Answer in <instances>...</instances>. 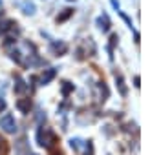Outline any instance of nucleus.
Wrapping results in <instances>:
<instances>
[{"instance_id":"nucleus-1","label":"nucleus","mask_w":150,"mask_h":155,"mask_svg":"<svg viewBox=\"0 0 150 155\" xmlns=\"http://www.w3.org/2000/svg\"><path fill=\"white\" fill-rule=\"evenodd\" d=\"M0 128H2L6 133H15L17 131V120L13 115H4L2 119H0Z\"/></svg>"},{"instance_id":"nucleus-2","label":"nucleus","mask_w":150,"mask_h":155,"mask_svg":"<svg viewBox=\"0 0 150 155\" xmlns=\"http://www.w3.org/2000/svg\"><path fill=\"white\" fill-rule=\"evenodd\" d=\"M55 75H57V69H55V68L46 69V71L40 75V84H49V82L55 79Z\"/></svg>"},{"instance_id":"nucleus-3","label":"nucleus","mask_w":150,"mask_h":155,"mask_svg":"<svg viewBox=\"0 0 150 155\" xmlns=\"http://www.w3.org/2000/svg\"><path fill=\"white\" fill-rule=\"evenodd\" d=\"M97 24H99V28H101L103 33H108V31H110V26H112V24H110V18H108L106 13H103V15L97 18Z\"/></svg>"},{"instance_id":"nucleus-4","label":"nucleus","mask_w":150,"mask_h":155,"mask_svg":"<svg viewBox=\"0 0 150 155\" xmlns=\"http://www.w3.org/2000/svg\"><path fill=\"white\" fill-rule=\"evenodd\" d=\"M17 108H19L22 113H28L29 108H31V101H29V99H20V101L17 102Z\"/></svg>"},{"instance_id":"nucleus-5","label":"nucleus","mask_w":150,"mask_h":155,"mask_svg":"<svg viewBox=\"0 0 150 155\" xmlns=\"http://www.w3.org/2000/svg\"><path fill=\"white\" fill-rule=\"evenodd\" d=\"M51 49H53L57 55H62V53L68 51V46H66L64 42H53V44H51Z\"/></svg>"},{"instance_id":"nucleus-6","label":"nucleus","mask_w":150,"mask_h":155,"mask_svg":"<svg viewBox=\"0 0 150 155\" xmlns=\"http://www.w3.org/2000/svg\"><path fill=\"white\" fill-rule=\"evenodd\" d=\"M115 81H117V86H119V91H121V95L124 97V95L128 93V90H126V86H124L123 77H121V75H115Z\"/></svg>"},{"instance_id":"nucleus-7","label":"nucleus","mask_w":150,"mask_h":155,"mask_svg":"<svg viewBox=\"0 0 150 155\" xmlns=\"http://www.w3.org/2000/svg\"><path fill=\"white\" fill-rule=\"evenodd\" d=\"M17 84H15V93H24L26 91V84H24V81L20 79V77H17Z\"/></svg>"},{"instance_id":"nucleus-8","label":"nucleus","mask_w":150,"mask_h":155,"mask_svg":"<svg viewBox=\"0 0 150 155\" xmlns=\"http://www.w3.org/2000/svg\"><path fill=\"white\" fill-rule=\"evenodd\" d=\"M71 15H73V9H64V13L57 17V22H59V24H60V22H64V20H66V18H70Z\"/></svg>"},{"instance_id":"nucleus-9","label":"nucleus","mask_w":150,"mask_h":155,"mask_svg":"<svg viewBox=\"0 0 150 155\" xmlns=\"http://www.w3.org/2000/svg\"><path fill=\"white\" fill-rule=\"evenodd\" d=\"M22 9H24L26 15H33V13H35V6H33L31 2H26V4L22 6Z\"/></svg>"},{"instance_id":"nucleus-10","label":"nucleus","mask_w":150,"mask_h":155,"mask_svg":"<svg viewBox=\"0 0 150 155\" xmlns=\"http://www.w3.org/2000/svg\"><path fill=\"white\" fill-rule=\"evenodd\" d=\"M70 144H71V148H73L75 151H81V139H71Z\"/></svg>"},{"instance_id":"nucleus-11","label":"nucleus","mask_w":150,"mask_h":155,"mask_svg":"<svg viewBox=\"0 0 150 155\" xmlns=\"http://www.w3.org/2000/svg\"><path fill=\"white\" fill-rule=\"evenodd\" d=\"M71 90H73V84H70V82H62V95H68Z\"/></svg>"},{"instance_id":"nucleus-12","label":"nucleus","mask_w":150,"mask_h":155,"mask_svg":"<svg viewBox=\"0 0 150 155\" xmlns=\"http://www.w3.org/2000/svg\"><path fill=\"white\" fill-rule=\"evenodd\" d=\"M119 15H121V17H123V20H124V22H126V24H128V26L132 28V20H130V18H128V17H126V15H124L123 11H119Z\"/></svg>"},{"instance_id":"nucleus-13","label":"nucleus","mask_w":150,"mask_h":155,"mask_svg":"<svg viewBox=\"0 0 150 155\" xmlns=\"http://www.w3.org/2000/svg\"><path fill=\"white\" fill-rule=\"evenodd\" d=\"M4 110H6V101L0 99V111H4Z\"/></svg>"},{"instance_id":"nucleus-14","label":"nucleus","mask_w":150,"mask_h":155,"mask_svg":"<svg viewBox=\"0 0 150 155\" xmlns=\"http://www.w3.org/2000/svg\"><path fill=\"white\" fill-rule=\"evenodd\" d=\"M110 2H112V6H114L115 9H119V2H117V0H110Z\"/></svg>"},{"instance_id":"nucleus-15","label":"nucleus","mask_w":150,"mask_h":155,"mask_svg":"<svg viewBox=\"0 0 150 155\" xmlns=\"http://www.w3.org/2000/svg\"><path fill=\"white\" fill-rule=\"evenodd\" d=\"M0 4H2V2H0Z\"/></svg>"},{"instance_id":"nucleus-16","label":"nucleus","mask_w":150,"mask_h":155,"mask_svg":"<svg viewBox=\"0 0 150 155\" xmlns=\"http://www.w3.org/2000/svg\"><path fill=\"white\" fill-rule=\"evenodd\" d=\"M70 2H71V0H70Z\"/></svg>"}]
</instances>
